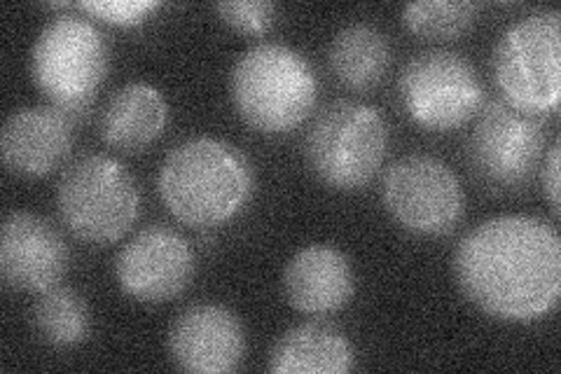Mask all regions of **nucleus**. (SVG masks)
Returning a JSON list of instances; mask_svg holds the SVG:
<instances>
[{
	"mask_svg": "<svg viewBox=\"0 0 561 374\" xmlns=\"http://www.w3.org/2000/svg\"><path fill=\"white\" fill-rule=\"evenodd\" d=\"M454 276L480 311L531 324L548 316L561 295L559 231L531 216L489 218L456 246Z\"/></svg>",
	"mask_w": 561,
	"mask_h": 374,
	"instance_id": "obj_1",
	"label": "nucleus"
},
{
	"mask_svg": "<svg viewBox=\"0 0 561 374\" xmlns=\"http://www.w3.org/2000/svg\"><path fill=\"white\" fill-rule=\"evenodd\" d=\"M157 190L175 220L210 229L232 220L249 204L253 167L245 152L227 140L195 136L169 150Z\"/></svg>",
	"mask_w": 561,
	"mask_h": 374,
	"instance_id": "obj_2",
	"label": "nucleus"
},
{
	"mask_svg": "<svg viewBox=\"0 0 561 374\" xmlns=\"http://www.w3.org/2000/svg\"><path fill=\"white\" fill-rule=\"evenodd\" d=\"M230 97L239 117L260 134H288L311 115L319 78L309 59L284 43H257L237 59Z\"/></svg>",
	"mask_w": 561,
	"mask_h": 374,
	"instance_id": "obj_3",
	"label": "nucleus"
},
{
	"mask_svg": "<svg viewBox=\"0 0 561 374\" xmlns=\"http://www.w3.org/2000/svg\"><path fill=\"white\" fill-rule=\"evenodd\" d=\"M111 66V49L94 22L76 14L49 20L31 47V78L41 94L76 117L90 109Z\"/></svg>",
	"mask_w": 561,
	"mask_h": 374,
	"instance_id": "obj_4",
	"label": "nucleus"
},
{
	"mask_svg": "<svg viewBox=\"0 0 561 374\" xmlns=\"http://www.w3.org/2000/svg\"><path fill=\"white\" fill-rule=\"evenodd\" d=\"M61 223L87 243L108 246L134 227L140 190L131 171L111 155H87L70 165L57 185Z\"/></svg>",
	"mask_w": 561,
	"mask_h": 374,
	"instance_id": "obj_5",
	"label": "nucleus"
},
{
	"mask_svg": "<svg viewBox=\"0 0 561 374\" xmlns=\"http://www.w3.org/2000/svg\"><path fill=\"white\" fill-rule=\"evenodd\" d=\"M386 148L389 129L377 109L360 101H335L313 120L305 157L323 185L354 192L379 173Z\"/></svg>",
	"mask_w": 561,
	"mask_h": 374,
	"instance_id": "obj_6",
	"label": "nucleus"
},
{
	"mask_svg": "<svg viewBox=\"0 0 561 374\" xmlns=\"http://www.w3.org/2000/svg\"><path fill=\"white\" fill-rule=\"evenodd\" d=\"M494 80L513 109L534 117L557 111L561 97V12L526 14L496 43Z\"/></svg>",
	"mask_w": 561,
	"mask_h": 374,
	"instance_id": "obj_7",
	"label": "nucleus"
},
{
	"mask_svg": "<svg viewBox=\"0 0 561 374\" xmlns=\"http://www.w3.org/2000/svg\"><path fill=\"white\" fill-rule=\"evenodd\" d=\"M400 103L412 122L428 132L459 129L482 109L476 66L459 52H421L402 68Z\"/></svg>",
	"mask_w": 561,
	"mask_h": 374,
	"instance_id": "obj_8",
	"label": "nucleus"
},
{
	"mask_svg": "<svg viewBox=\"0 0 561 374\" xmlns=\"http://www.w3.org/2000/svg\"><path fill=\"white\" fill-rule=\"evenodd\" d=\"M381 200L391 218L412 235L440 237L463 216V190L456 173L431 155H408L389 167Z\"/></svg>",
	"mask_w": 561,
	"mask_h": 374,
	"instance_id": "obj_9",
	"label": "nucleus"
},
{
	"mask_svg": "<svg viewBox=\"0 0 561 374\" xmlns=\"http://www.w3.org/2000/svg\"><path fill=\"white\" fill-rule=\"evenodd\" d=\"M546 134L538 117L513 109L505 101H489L478 115L468 140V159L482 183L515 190L536 173Z\"/></svg>",
	"mask_w": 561,
	"mask_h": 374,
	"instance_id": "obj_10",
	"label": "nucleus"
},
{
	"mask_svg": "<svg viewBox=\"0 0 561 374\" xmlns=\"http://www.w3.org/2000/svg\"><path fill=\"white\" fill-rule=\"evenodd\" d=\"M195 267V251L183 235L150 225L119 248L115 279L127 297L144 305H164L190 286Z\"/></svg>",
	"mask_w": 561,
	"mask_h": 374,
	"instance_id": "obj_11",
	"label": "nucleus"
},
{
	"mask_svg": "<svg viewBox=\"0 0 561 374\" xmlns=\"http://www.w3.org/2000/svg\"><path fill=\"white\" fill-rule=\"evenodd\" d=\"M68 270V246L57 227L28 211H12L0 227V279L16 293L59 286Z\"/></svg>",
	"mask_w": 561,
	"mask_h": 374,
	"instance_id": "obj_12",
	"label": "nucleus"
},
{
	"mask_svg": "<svg viewBox=\"0 0 561 374\" xmlns=\"http://www.w3.org/2000/svg\"><path fill=\"white\" fill-rule=\"evenodd\" d=\"M173 365L190 374H230L245 355V330L220 305H192L173 318L167 335Z\"/></svg>",
	"mask_w": 561,
	"mask_h": 374,
	"instance_id": "obj_13",
	"label": "nucleus"
},
{
	"mask_svg": "<svg viewBox=\"0 0 561 374\" xmlns=\"http://www.w3.org/2000/svg\"><path fill=\"white\" fill-rule=\"evenodd\" d=\"M73 148V117L55 105H26L14 111L0 132V155L8 171L43 178L57 171Z\"/></svg>",
	"mask_w": 561,
	"mask_h": 374,
	"instance_id": "obj_14",
	"label": "nucleus"
},
{
	"mask_svg": "<svg viewBox=\"0 0 561 374\" xmlns=\"http://www.w3.org/2000/svg\"><path fill=\"white\" fill-rule=\"evenodd\" d=\"M284 293L295 311L311 316L340 311L356 293L354 267L335 246H305L286 264Z\"/></svg>",
	"mask_w": 561,
	"mask_h": 374,
	"instance_id": "obj_15",
	"label": "nucleus"
},
{
	"mask_svg": "<svg viewBox=\"0 0 561 374\" xmlns=\"http://www.w3.org/2000/svg\"><path fill=\"white\" fill-rule=\"evenodd\" d=\"M169 122V103L150 82H129L119 87L105 103L101 115V136L122 152H140L162 136Z\"/></svg>",
	"mask_w": 561,
	"mask_h": 374,
	"instance_id": "obj_16",
	"label": "nucleus"
},
{
	"mask_svg": "<svg viewBox=\"0 0 561 374\" xmlns=\"http://www.w3.org/2000/svg\"><path fill=\"white\" fill-rule=\"evenodd\" d=\"M356 353L346 335L328 324H302L284 332L270 351L274 374H346Z\"/></svg>",
	"mask_w": 561,
	"mask_h": 374,
	"instance_id": "obj_17",
	"label": "nucleus"
},
{
	"mask_svg": "<svg viewBox=\"0 0 561 374\" xmlns=\"http://www.w3.org/2000/svg\"><path fill=\"white\" fill-rule=\"evenodd\" d=\"M328 64L344 87L365 92L383 80L391 64V45L373 24H348L332 38Z\"/></svg>",
	"mask_w": 561,
	"mask_h": 374,
	"instance_id": "obj_18",
	"label": "nucleus"
},
{
	"mask_svg": "<svg viewBox=\"0 0 561 374\" xmlns=\"http://www.w3.org/2000/svg\"><path fill=\"white\" fill-rule=\"evenodd\" d=\"M31 326L45 344L55 349H70L90 337L92 314L78 291L55 286L43 291L38 299L33 302Z\"/></svg>",
	"mask_w": 561,
	"mask_h": 374,
	"instance_id": "obj_19",
	"label": "nucleus"
},
{
	"mask_svg": "<svg viewBox=\"0 0 561 374\" xmlns=\"http://www.w3.org/2000/svg\"><path fill=\"white\" fill-rule=\"evenodd\" d=\"M478 16L468 0H419L402 8V24L424 41H456Z\"/></svg>",
	"mask_w": 561,
	"mask_h": 374,
	"instance_id": "obj_20",
	"label": "nucleus"
},
{
	"mask_svg": "<svg viewBox=\"0 0 561 374\" xmlns=\"http://www.w3.org/2000/svg\"><path fill=\"white\" fill-rule=\"evenodd\" d=\"M220 20L245 35L267 33L276 22V5L270 0H227L218 3Z\"/></svg>",
	"mask_w": 561,
	"mask_h": 374,
	"instance_id": "obj_21",
	"label": "nucleus"
},
{
	"mask_svg": "<svg viewBox=\"0 0 561 374\" xmlns=\"http://www.w3.org/2000/svg\"><path fill=\"white\" fill-rule=\"evenodd\" d=\"M78 8L101 22L138 26L150 20V14L160 8V3L157 0H84V3H78Z\"/></svg>",
	"mask_w": 561,
	"mask_h": 374,
	"instance_id": "obj_22",
	"label": "nucleus"
},
{
	"mask_svg": "<svg viewBox=\"0 0 561 374\" xmlns=\"http://www.w3.org/2000/svg\"><path fill=\"white\" fill-rule=\"evenodd\" d=\"M559 152H561V144L559 138L552 144V148L548 150V155L542 157V188H546V194L550 200V206L554 211V216H559Z\"/></svg>",
	"mask_w": 561,
	"mask_h": 374,
	"instance_id": "obj_23",
	"label": "nucleus"
}]
</instances>
